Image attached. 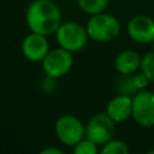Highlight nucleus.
Masks as SVG:
<instances>
[{
	"mask_svg": "<svg viewBox=\"0 0 154 154\" xmlns=\"http://www.w3.org/2000/svg\"><path fill=\"white\" fill-rule=\"evenodd\" d=\"M106 113L114 123H122L129 119L132 117V97L129 95L118 94L108 101Z\"/></svg>",
	"mask_w": 154,
	"mask_h": 154,
	"instance_id": "nucleus-10",
	"label": "nucleus"
},
{
	"mask_svg": "<svg viewBox=\"0 0 154 154\" xmlns=\"http://www.w3.org/2000/svg\"><path fill=\"white\" fill-rule=\"evenodd\" d=\"M128 34L137 43H150L154 41V20L148 16H135L128 23Z\"/></svg>",
	"mask_w": 154,
	"mask_h": 154,
	"instance_id": "nucleus-9",
	"label": "nucleus"
},
{
	"mask_svg": "<svg viewBox=\"0 0 154 154\" xmlns=\"http://www.w3.org/2000/svg\"><path fill=\"white\" fill-rule=\"evenodd\" d=\"M75 154H96L97 153V144L91 140L84 137L77 144L73 146Z\"/></svg>",
	"mask_w": 154,
	"mask_h": 154,
	"instance_id": "nucleus-16",
	"label": "nucleus"
},
{
	"mask_svg": "<svg viewBox=\"0 0 154 154\" xmlns=\"http://www.w3.org/2000/svg\"><path fill=\"white\" fill-rule=\"evenodd\" d=\"M116 89H117L118 94L129 95V96H131V95L134 96L138 91L132 75H122V77L116 83Z\"/></svg>",
	"mask_w": 154,
	"mask_h": 154,
	"instance_id": "nucleus-12",
	"label": "nucleus"
},
{
	"mask_svg": "<svg viewBox=\"0 0 154 154\" xmlns=\"http://www.w3.org/2000/svg\"><path fill=\"white\" fill-rule=\"evenodd\" d=\"M55 79H57V78H53V77L46 75L45 78L41 81V88H42V90H43L45 93H51V91H53V90H54V87H55V83H54Z\"/></svg>",
	"mask_w": 154,
	"mask_h": 154,
	"instance_id": "nucleus-18",
	"label": "nucleus"
},
{
	"mask_svg": "<svg viewBox=\"0 0 154 154\" xmlns=\"http://www.w3.org/2000/svg\"><path fill=\"white\" fill-rule=\"evenodd\" d=\"M102 154H128L129 147L124 141L120 140H109L101 148Z\"/></svg>",
	"mask_w": 154,
	"mask_h": 154,
	"instance_id": "nucleus-14",
	"label": "nucleus"
},
{
	"mask_svg": "<svg viewBox=\"0 0 154 154\" xmlns=\"http://www.w3.org/2000/svg\"><path fill=\"white\" fill-rule=\"evenodd\" d=\"M141 65V57L137 52L126 49L120 52L114 60L116 70L120 75H132L140 69Z\"/></svg>",
	"mask_w": 154,
	"mask_h": 154,
	"instance_id": "nucleus-11",
	"label": "nucleus"
},
{
	"mask_svg": "<svg viewBox=\"0 0 154 154\" xmlns=\"http://www.w3.org/2000/svg\"><path fill=\"white\" fill-rule=\"evenodd\" d=\"M41 154H63V150L59 149V148H54V147H48V148H45L40 152Z\"/></svg>",
	"mask_w": 154,
	"mask_h": 154,
	"instance_id": "nucleus-19",
	"label": "nucleus"
},
{
	"mask_svg": "<svg viewBox=\"0 0 154 154\" xmlns=\"http://www.w3.org/2000/svg\"><path fill=\"white\" fill-rule=\"evenodd\" d=\"M57 138L70 147L77 144L85 137V126L73 114H64L59 117L54 125Z\"/></svg>",
	"mask_w": 154,
	"mask_h": 154,
	"instance_id": "nucleus-4",
	"label": "nucleus"
},
{
	"mask_svg": "<svg viewBox=\"0 0 154 154\" xmlns=\"http://www.w3.org/2000/svg\"><path fill=\"white\" fill-rule=\"evenodd\" d=\"M48 52H49V43L45 35L31 31L24 37L22 42V53L29 61L32 63L42 61Z\"/></svg>",
	"mask_w": 154,
	"mask_h": 154,
	"instance_id": "nucleus-8",
	"label": "nucleus"
},
{
	"mask_svg": "<svg viewBox=\"0 0 154 154\" xmlns=\"http://www.w3.org/2000/svg\"><path fill=\"white\" fill-rule=\"evenodd\" d=\"M25 22L30 31L41 35L55 34L61 24V12L52 0H34L25 12Z\"/></svg>",
	"mask_w": 154,
	"mask_h": 154,
	"instance_id": "nucleus-1",
	"label": "nucleus"
},
{
	"mask_svg": "<svg viewBox=\"0 0 154 154\" xmlns=\"http://www.w3.org/2000/svg\"><path fill=\"white\" fill-rule=\"evenodd\" d=\"M77 4L83 12L93 16L103 12L108 5V0H77Z\"/></svg>",
	"mask_w": 154,
	"mask_h": 154,
	"instance_id": "nucleus-13",
	"label": "nucleus"
},
{
	"mask_svg": "<svg viewBox=\"0 0 154 154\" xmlns=\"http://www.w3.org/2000/svg\"><path fill=\"white\" fill-rule=\"evenodd\" d=\"M41 63L45 75L53 78H60L71 70L73 65V58L71 52L59 47L49 49Z\"/></svg>",
	"mask_w": 154,
	"mask_h": 154,
	"instance_id": "nucleus-6",
	"label": "nucleus"
},
{
	"mask_svg": "<svg viewBox=\"0 0 154 154\" xmlns=\"http://www.w3.org/2000/svg\"><path fill=\"white\" fill-rule=\"evenodd\" d=\"M134 81H135V84H136L138 91H140V90H144V88H146V87L148 85V83L150 82L143 72H140V73L134 75Z\"/></svg>",
	"mask_w": 154,
	"mask_h": 154,
	"instance_id": "nucleus-17",
	"label": "nucleus"
},
{
	"mask_svg": "<svg viewBox=\"0 0 154 154\" xmlns=\"http://www.w3.org/2000/svg\"><path fill=\"white\" fill-rule=\"evenodd\" d=\"M114 134V122L106 112L93 114L85 125V137L95 142L97 146H103L112 140Z\"/></svg>",
	"mask_w": 154,
	"mask_h": 154,
	"instance_id": "nucleus-5",
	"label": "nucleus"
},
{
	"mask_svg": "<svg viewBox=\"0 0 154 154\" xmlns=\"http://www.w3.org/2000/svg\"><path fill=\"white\" fill-rule=\"evenodd\" d=\"M132 118L140 126H154V91L140 90L132 96Z\"/></svg>",
	"mask_w": 154,
	"mask_h": 154,
	"instance_id": "nucleus-7",
	"label": "nucleus"
},
{
	"mask_svg": "<svg viewBox=\"0 0 154 154\" xmlns=\"http://www.w3.org/2000/svg\"><path fill=\"white\" fill-rule=\"evenodd\" d=\"M148 154H154V150H149V152H148Z\"/></svg>",
	"mask_w": 154,
	"mask_h": 154,
	"instance_id": "nucleus-20",
	"label": "nucleus"
},
{
	"mask_svg": "<svg viewBox=\"0 0 154 154\" xmlns=\"http://www.w3.org/2000/svg\"><path fill=\"white\" fill-rule=\"evenodd\" d=\"M89 35L87 29L76 22L61 23L55 31V40L59 47L73 53L82 51L87 42Z\"/></svg>",
	"mask_w": 154,
	"mask_h": 154,
	"instance_id": "nucleus-3",
	"label": "nucleus"
},
{
	"mask_svg": "<svg viewBox=\"0 0 154 154\" xmlns=\"http://www.w3.org/2000/svg\"><path fill=\"white\" fill-rule=\"evenodd\" d=\"M140 69L141 72H143L147 78L154 83V52H148L141 58Z\"/></svg>",
	"mask_w": 154,
	"mask_h": 154,
	"instance_id": "nucleus-15",
	"label": "nucleus"
},
{
	"mask_svg": "<svg viewBox=\"0 0 154 154\" xmlns=\"http://www.w3.org/2000/svg\"><path fill=\"white\" fill-rule=\"evenodd\" d=\"M85 29L89 38L96 42H108L119 35L120 23L114 16L101 12L93 14L88 19Z\"/></svg>",
	"mask_w": 154,
	"mask_h": 154,
	"instance_id": "nucleus-2",
	"label": "nucleus"
}]
</instances>
